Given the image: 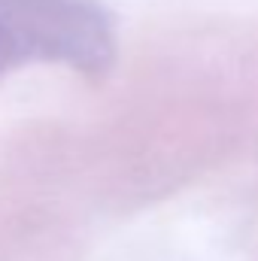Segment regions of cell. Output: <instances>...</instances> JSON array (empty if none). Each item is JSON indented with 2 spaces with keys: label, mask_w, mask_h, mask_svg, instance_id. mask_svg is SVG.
Returning <instances> with one entry per match:
<instances>
[{
  "label": "cell",
  "mask_w": 258,
  "mask_h": 261,
  "mask_svg": "<svg viewBox=\"0 0 258 261\" xmlns=\"http://www.w3.org/2000/svg\"><path fill=\"white\" fill-rule=\"evenodd\" d=\"M113 55V21L94 0H0V76L31 64L104 73Z\"/></svg>",
  "instance_id": "6da1fadb"
}]
</instances>
